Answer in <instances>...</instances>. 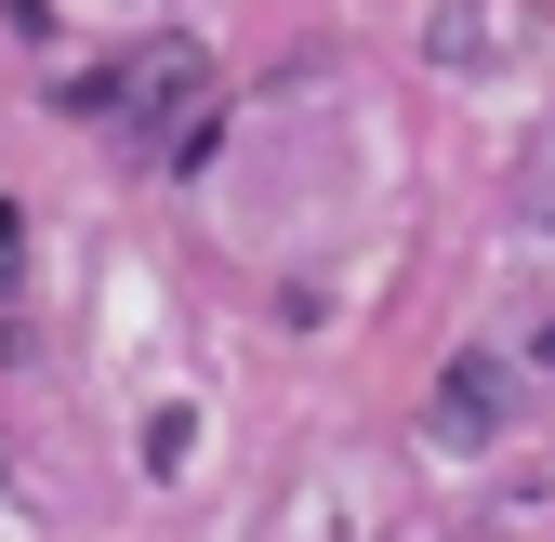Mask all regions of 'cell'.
I'll return each mask as SVG.
<instances>
[{"instance_id":"1","label":"cell","mask_w":555,"mask_h":542,"mask_svg":"<svg viewBox=\"0 0 555 542\" xmlns=\"http://www.w3.org/2000/svg\"><path fill=\"white\" fill-rule=\"evenodd\" d=\"M503 424H516V371H503V358H450V384H437V437L476 450V437H503Z\"/></svg>"}]
</instances>
